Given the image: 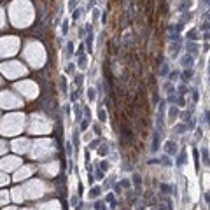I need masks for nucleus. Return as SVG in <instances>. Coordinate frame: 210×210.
Listing matches in <instances>:
<instances>
[{"mask_svg": "<svg viewBox=\"0 0 210 210\" xmlns=\"http://www.w3.org/2000/svg\"><path fill=\"white\" fill-rule=\"evenodd\" d=\"M166 151L170 152V154H173V152H177V144H173V142H166Z\"/></svg>", "mask_w": 210, "mask_h": 210, "instance_id": "nucleus-1", "label": "nucleus"}, {"mask_svg": "<svg viewBox=\"0 0 210 210\" xmlns=\"http://www.w3.org/2000/svg\"><path fill=\"white\" fill-rule=\"evenodd\" d=\"M88 98H89V100H95V89L93 88L88 89Z\"/></svg>", "mask_w": 210, "mask_h": 210, "instance_id": "nucleus-2", "label": "nucleus"}, {"mask_svg": "<svg viewBox=\"0 0 210 210\" xmlns=\"http://www.w3.org/2000/svg\"><path fill=\"white\" fill-rule=\"evenodd\" d=\"M5 210H16V208H5Z\"/></svg>", "mask_w": 210, "mask_h": 210, "instance_id": "nucleus-3", "label": "nucleus"}, {"mask_svg": "<svg viewBox=\"0 0 210 210\" xmlns=\"http://www.w3.org/2000/svg\"><path fill=\"white\" fill-rule=\"evenodd\" d=\"M208 75H210V67H208Z\"/></svg>", "mask_w": 210, "mask_h": 210, "instance_id": "nucleus-4", "label": "nucleus"}, {"mask_svg": "<svg viewBox=\"0 0 210 210\" xmlns=\"http://www.w3.org/2000/svg\"><path fill=\"white\" fill-rule=\"evenodd\" d=\"M26 210H30V208H26Z\"/></svg>", "mask_w": 210, "mask_h": 210, "instance_id": "nucleus-5", "label": "nucleus"}]
</instances>
